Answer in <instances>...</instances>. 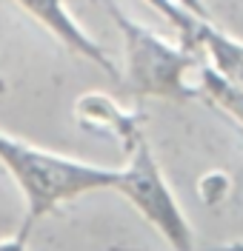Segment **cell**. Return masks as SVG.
I'll use <instances>...</instances> for the list:
<instances>
[{"mask_svg": "<svg viewBox=\"0 0 243 251\" xmlns=\"http://www.w3.org/2000/svg\"><path fill=\"white\" fill-rule=\"evenodd\" d=\"M114 191L163 237V243L172 251H197L192 226L172 186L166 183L146 137H140L126 151V166L117 169Z\"/></svg>", "mask_w": 243, "mask_h": 251, "instance_id": "3", "label": "cell"}, {"mask_svg": "<svg viewBox=\"0 0 243 251\" xmlns=\"http://www.w3.org/2000/svg\"><path fill=\"white\" fill-rule=\"evenodd\" d=\"M100 6L109 12L112 23L123 37V60H126L123 80L132 94L161 97L172 103H186L200 97L197 77H192V72L203 66L200 57L186 51L180 43H169L149 26L137 23L114 0H100Z\"/></svg>", "mask_w": 243, "mask_h": 251, "instance_id": "2", "label": "cell"}, {"mask_svg": "<svg viewBox=\"0 0 243 251\" xmlns=\"http://www.w3.org/2000/svg\"><path fill=\"white\" fill-rule=\"evenodd\" d=\"M0 163L17 183L26 203V226L52 214L57 205L117 183V169L40 149L0 131Z\"/></svg>", "mask_w": 243, "mask_h": 251, "instance_id": "1", "label": "cell"}, {"mask_svg": "<svg viewBox=\"0 0 243 251\" xmlns=\"http://www.w3.org/2000/svg\"><path fill=\"white\" fill-rule=\"evenodd\" d=\"M75 120L86 131L106 134L123 146V151H129L135 143L143 137V114L117 106L109 94L103 92H86L75 103Z\"/></svg>", "mask_w": 243, "mask_h": 251, "instance_id": "5", "label": "cell"}, {"mask_svg": "<svg viewBox=\"0 0 243 251\" xmlns=\"http://www.w3.org/2000/svg\"><path fill=\"white\" fill-rule=\"evenodd\" d=\"M29 231H32V226L23 223V228L17 234L0 240V251H29Z\"/></svg>", "mask_w": 243, "mask_h": 251, "instance_id": "7", "label": "cell"}, {"mask_svg": "<svg viewBox=\"0 0 243 251\" xmlns=\"http://www.w3.org/2000/svg\"><path fill=\"white\" fill-rule=\"evenodd\" d=\"M15 3L29 17H34L49 34H54L69 51H75L83 60H92L109 77L120 80V69L106 54V49L100 46L97 40H92V34H86V29L72 17V12H69V6H66L63 0H15Z\"/></svg>", "mask_w": 243, "mask_h": 251, "instance_id": "4", "label": "cell"}, {"mask_svg": "<svg viewBox=\"0 0 243 251\" xmlns=\"http://www.w3.org/2000/svg\"><path fill=\"white\" fill-rule=\"evenodd\" d=\"M178 6H183L189 15H194V17H200V20H209L212 23V15H209V6L203 3V0H175Z\"/></svg>", "mask_w": 243, "mask_h": 251, "instance_id": "8", "label": "cell"}, {"mask_svg": "<svg viewBox=\"0 0 243 251\" xmlns=\"http://www.w3.org/2000/svg\"><path fill=\"white\" fill-rule=\"evenodd\" d=\"M197 251H243V240H232L223 246H212V249H197Z\"/></svg>", "mask_w": 243, "mask_h": 251, "instance_id": "9", "label": "cell"}, {"mask_svg": "<svg viewBox=\"0 0 243 251\" xmlns=\"http://www.w3.org/2000/svg\"><path fill=\"white\" fill-rule=\"evenodd\" d=\"M197 89L200 97L209 100L212 106H217L220 111H226L235 123L243 126V89L229 83L226 77H220L215 69H209L206 63L197 69Z\"/></svg>", "mask_w": 243, "mask_h": 251, "instance_id": "6", "label": "cell"}, {"mask_svg": "<svg viewBox=\"0 0 243 251\" xmlns=\"http://www.w3.org/2000/svg\"><path fill=\"white\" fill-rule=\"evenodd\" d=\"M0 92H3V80H0Z\"/></svg>", "mask_w": 243, "mask_h": 251, "instance_id": "10", "label": "cell"}]
</instances>
